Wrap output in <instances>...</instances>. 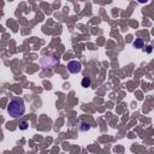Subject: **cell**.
<instances>
[{"instance_id":"cell-1","label":"cell","mask_w":154,"mask_h":154,"mask_svg":"<svg viewBox=\"0 0 154 154\" xmlns=\"http://www.w3.org/2000/svg\"><path fill=\"white\" fill-rule=\"evenodd\" d=\"M7 112L12 118H21L26 113V105L23 99H13L7 105Z\"/></svg>"},{"instance_id":"cell-2","label":"cell","mask_w":154,"mask_h":154,"mask_svg":"<svg viewBox=\"0 0 154 154\" xmlns=\"http://www.w3.org/2000/svg\"><path fill=\"white\" fill-rule=\"evenodd\" d=\"M59 64L58 58L55 57L54 54L50 53V54H44L41 57V65L45 70H52L55 65Z\"/></svg>"},{"instance_id":"cell-3","label":"cell","mask_w":154,"mask_h":154,"mask_svg":"<svg viewBox=\"0 0 154 154\" xmlns=\"http://www.w3.org/2000/svg\"><path fill=\"white\" fill-rule=\"evenodd\" d=\"M67 70L71 73H79L82 70V64L78 60H71L67 63Z\"/></svg>"},{"instance_id":"cell-4","label":"cell","mask_w":154,"mask_h":154,"mask_svg":"<svg viewBox=\"0 0 154 154\" xmlns=\"http://www.w3.org/2000/svg\"><path fill=\"white\" fill-rule=\"evenodd\" d=\"M132 46H134L135 48H143V47H145V40L141 39V38H137L136 40L134 41Z\"/></svg>"},{"instance_id":"cell-5","label":"cell","mask_w":154,"mask_h":154,"mask_svg":"<svg viewBox=\"0 0 154 154\" xmlns=\"http://www.w3.org/2000/svg\"><path fill=\"white\" fill-rule=\"evenodd\" d=\"M89 129H90V124L87 123V122H82L81 124H79V126H78L79 131H88Z\"/></svg>"},{"instance_id":"cell-6","label":"cell","mask_w":154,"mask_h":154,"mask_svg":"<svg viewBox=\"0 0 154 154\" xmlns=\"http://www.w3.org/2000/svg\"><path fill=\"white\" fill-rule=\"evenodd\" d=\"M90 78L89 77H83V79H82V82H81V84H82V87H84V88H89L90 87Z\"/></svg>"},{"instance_id":"cell-7","label":"cell","mask_w":154,"mask_h":154,"mask_svg":"<svg viewBox=\"0 0 154 154\" xmlns=\"http://www.w3.org/2000/svg\"><path fill=\"white\" fill-rule=\"evenodd\" d=\"M18 128H20L21 130H27L28 129V123L27 122H21L20 125H18Z\"/></svg>"},{"instance_id":"cell-8","label":"cell","mask_w":154,"mask_h":154,"mask_svg":"<svg viewBox=\"0 0 154 154\" xmlns=\"http://www.w3.org/2000/svg\"><path fill=\"white\" fill-rule=\"evenodd\" d=\"M137 1L141 4H146V3H148V0H137Z\"/></svg>"},{"instance_id":"cell-9","label":"cell","mask_w":154,"mask_h":154,"mask_svg":"<svg viewBox=\"0 0 154 154\" xmlns=\"http://www.w3.org/2000/svg\"><path fill=\"white\" fill-rule=\"evenodd\" d=\"M147 52H148V53H151V52H152V47H151V46L147 47Z\"/></svg>"}]
</instances>
